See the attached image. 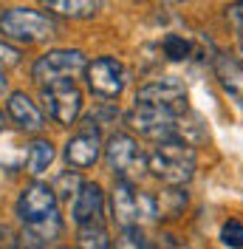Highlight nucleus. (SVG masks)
I'll list each match as a JSON object with an SVG mask.
<instances>
[{"label": "nucleus", "mask_w": 243, "mask_h": 249, "mask_svg": "<svg viewBox=\"0 0 243 249\" xmlns=\"http://www.w3.org/2000/svg\"><path fill=\"white\" fill-rule=\"evenodd\" d=\"M6 119L15 124L20 133H40L46 127V113L37 108V102L29 93L15 91L6 99Z\"/></svg>", "instance_id": "obj_12"}, {"label": "nucleus", "mask_w": 243, "mask_h": 249, "mask_svg": "<svg viewBox=\"0 0 243 249\" xmlns=\"http://www.w3.org/2000/svg\"><path fill=\"white\" fill-rule=\"evenodd\" d=\"M51 161H54V144H51V139H43V136L31 139L29 156H26V173L34 176V178H40L51 167Z\"/></svg>", "instance_id": "obj_17"}, {"label": "nucleus", "mask_w": 243, "mask_h": 249, "mask_svg": "<svg viewBox=\"0 0 243 249\" xmlns=\"http://www.w3.org/2000/svg\"><path fill=\"white\" fill-rule=\"evenodd\" d=\"M23 62V51L12 43H6V40H0V71L3 68H15Z\"/></svg>", "instance_id": "obj_22"}, {"label": "nucleus", "mask_w": 243, "mask_h": 249, "mask_svg": "<svg viewBox=\"0 0 243 249\" xmlns=\"http://www.w3.org/2000/svg\"><path fill=\"white\" fill-rule=\"evenodd\" d=\"M187 201H190V198H187L184 187H164L161 193H153V213H156V221L184 215Z\"/></svg>", "instance_id": "obj_15"}, {"label": "nucleus", "mask_w": 243, "mask_h": 249, "mask_svg": "<svg viewBox=\"0 0 243 249\" xmlns=\"http://www.w3.org/2000/svg\"><path fill=\"white\" fill-rule=\"evenodd\" d=\"M215 71H218V77H221V85L226 88L238 102L243 105V57H218L215 62Z\"/></svg>", "instance_id": "obj_16"}, {"label": "nucleus", "mask_w": 243, "mask_h": 249, "mask_svg": "<svg viewBox=\"0 0 243 249\" xmlns=\"http://www.w3.org/2000/svg\"><path fill=\"white\" fill-rule=\"evenodd\" d=\"M102 156H105L110 173L124 181H136L147 170V156L141 153L139 142L124 130H116L107 136V142L102 144Z\"/></svg>", "instance_id": "obj_6"}, {"label": "nucleus", "mask_w": 243, "mask_h": 249, "mask_svg": "<svg viewBox=\"0 0 243 249\" xmlns=\"http://www.w3.org/2000/svg\"><path fill=\"white\" fill-rule=\"evenodd\" d=\"M198 153L187 139H164L156 142L147 153V173L164 187H187L195 178Z\"/></svg>", "instance_id": "obj_2"}, {"label": "nucleus", "mask_w": 243, "mask_h": 249, "mask_svg": "<svg viewBox=\"0 0 243 249\" xmlns=\"http://www.w3.org/2000/svg\"><path fill=\"white\" fill-rule=\"evenodd\" d=\"M221 241L226 244L229 249H243V224L241 221H226L224 227H221Z\"/></svg>", "instance_id": "obj_21"}, {"label": "nucleus", "mask_w": 243, "mask_h": 249, "mask_svg": "<svg viewBox=\"0 0 243 249\" xmlns=\"http://www.w3.org/2000/svg\"><path fill=\"white\" fill-rule=\"evenodd\" d=\"M62 156H65L68 167H74V170H91L93 164L99 161V156H102V136L96 130L85 127V130L74 133L71 139L65 142Z\"/></svg>", "instance_id": "obj_11"}, {"label": "nucleus", "mask_w": 243, "mask_h": 249, "mask_svg": "<svg viewBox=\"0 0 243 249\" xmlns=\"http://www.w3.org/2000/svg\"><path fill=\"white\" fill-rule=\"evenodd\" d=\"M15 213L20 218V224L26 227L23 238L37 249L51 244L62 232L60 198H57L54 187L46 184V181H31V184L23 187L17 196Z\"/></svg>", "instance_id": "obj_1"}, {"label": "nucleus", "mask_w": 243, "mask_h": 249, "mask_svg": "<svg viewBox=\"0 0 243 249\" xmlns=\"http://www.w3.org/2000/svg\"><path fill=\"white\" fill-rule=\"evenodd\" d=\"M71 218L76 230L79 227H96L105 224V193L96 181H82L71 204Z\"/></svg>", "instance_id": "obj_10"}, {"label": "nucleus", "mask_w": 243, "mask_h": 249, "mask_svg": "<svg viewBox=\"0 0 243 249\" xmlns=\"http://www.w3.org/2000/svg\"><path fill=\"white\" fill-rule=\"evenodd\" d=\"M6 93H9V79H6V74H3V71H0V99H3Z\"/></svg>", "instance_id": "obj_24"}, {"label": "nucleus", "mask_w": 243, "mask_h": 249, "mask_svg": "<svg viewBox=\"0 0 243 249\" xmlns=\"http://www.w3.org/2000/svg\"><path fill=\"white\" fill-rule=\"evenodd\" d=\"M6 122H9V119H6V113H3V110H0V133H3V130H6Z\"/></svg>", "instance_id": "obj_26"}, {"label": "nucleus", "mask_w": 243, "mask_h": 249, "mask_svg": "<svg viewBox=\"0 0 243 249\" xmlns=\"http://www.w3.org/2000/svg\"><path fill=\"white\" fill-rule=\"evenodd\" d=\"M164 54H167L173 62H181L190 57V51H192V43L187 40V37H181V34H167L164 37Z\"/></svg>", "instance_id": "obj_20"}, {"label": "nucleus", "mask_w": 243, "mask_h": 249, "mask_svg": "<svg viewBox=\"0 0 243 249\" xmlns=\"http://www.w3.org/2000/svg\"><path fill=\"white\" fill-rule=\"evenodd\" d=\"M43 6L51 15L68 17V20H88L102 12L105 0H43Z\"/></svg>", "instance_id": "obj_14"}, {"label": "nucleus", "mask_w": 243, "mask_h": 249, "mask_svg": "<svg viewBox=\"0 0 243 249\" xmlns=\"http://www.w3.org/2000/svg\"><path fill=\"white\" fill-rule=\"evenodd\" d=\"M235 34H238V48H241V57H243V29H235Z\"/></svg>", "instance_id": "obj_25"}, {"label": "nucleus", "mask_w": 243, "mask_h": 249, "mask_svg": "<svg viewBox=\"0 0 243 249\" xmlns=\"http://www.w3.org/2000/svg\"><path fill=\"white\" fill-rule=\"evenodd\" d=\"M85 82L88 91L99 99H119L127 85V71L116 57H96L85 65Z\"/></svg>", "instance_id": "obj_8"}, {"label": "nucleus", "mask_w": 243, "mask_h": 249, "mask_svg": "<svg viewBox=\"0 0 243 249\" xmlns=\"http://www.w3.org/2000/svg\"><path fill=\"white\" fill-rule=\"evenodd\" d=\"M43 102H46V113L57 124H74L82 113V91L76 88V82L65 79V82H51L43 85Z\"/></svg>", "instance_id": "obj_9"}, {"label": "nucleus", "mask_w": 243, "mask_h": 249, "mask_svg": "<svg viewBox=\"0 0 243 249\" xmlns=\"http://www.w3.org/2000/svg\"><path fill=\"white\" fill-rule=\"evenodd\" d=\"M79 249H113V238L107 235L105 224L96 227H79Z\"/></svg>", "instance_id": "obj_18"}, {"label": "nucleus", "mask_w": 243, "mask_h": 249, "mask_svg": "<svg viewBox=\"0 0 243 249\" xmlns=\"http://www.w3.org/2000/svg\"><path fill=\"white\" fill-rule=\"evenodd\" d=\"M184 116H187V110H178V108L156 105V102H133V108L127 110L124 122L144 139L164 142V139H181Z\"/></svg>", "instance_id": "obj_3"}, {"label": "nucleus", "mask_w": 243, "mask_h": 249, "mask_svg": "<svg viewBox=\"0 0 243 249\" xmlns=\"http://www.w3.org/2000/svg\"><path fill=\"white\" fill-rule=\"evenodd\" d=\"M110 218L116 227H141L147 221H156L153 193L139 190L133 181L116 178L110 190Z\"/></svg>", "instance_id": "obj_5"}, {"label": "nucleus", "mask_w": 243, "mask_h": 249, "mask_svg": "<svg viewBox=\"0 0 243 249\" xmlns=\"http://www.w3.org/2000/svg\"><path fill=\"white\" fill-rule=\"evenodd\" d=\"M113 249H150V241L144 238L141 227H119V235L113 238Z\"/></svg>", "instance_id": "obj_19"}, {"label": "nucleus", "mask_w": 243, "mask_h": 249, "mask_svg": "<svg viewBox=\"0 0 243 249\" xmlns=\"http://www.w3.org/2000/svg\"><path fill=\"white\" fill-rule=\"evenodd\" d=\"M0 34L3 40L37 46L57 37V20L37 9H9L6 15H0Z\"/></svg>", "instance_id": "obj_4"}, {"label": "nucleus", "mask_w": 243, "mask_h": 249, "mask_svg": "<svg viewBox=\"0 0 243 249\" xmlns=\"http://www.w3.org/2000/svg\"><path fill=\"white\" fill-rule=\"evenodd\" d=\"M85 54L79 48H54V51H46L43 57H37V62L31 65V79L43 88V85H51V82H65L85 74Z\"/></svg>", "instance_id": "obj_7"}, {"label": "nucleus", "mask_w": 243, "mask_h": 249, "mask_svg": "<svg viewBox=\"0 0 243 249\" xmlns=\"http://www.w3.org/2000/svg\"><path fill=\"white\" fill-rule=\"evenodd\" d=\"M136 102H156V105L187 110V91H184V85L175 77H161L141 85L136 91Z\"/></svg>", "instance_id": "obj_13"}, {"label": "nucleus", "mask_w": 243, "mask_h": 249, "mask_svg": "<svg viewBox=\"0 0 243 249\" xmlns=\"http://www.w3.org/2000/svg\"><path fill=\"white\" fill-rule=\"evenodd\" d=\"M226 23L232 29H243V0H235L226 6Z\"/></svg>", "instance_id": "obj_23"}, {"label": "nucleus", "mask_w": 243, "mask_h": 249, "mask_svg": "<svg viewBox=\"0 0 243 249\" xmlns=\"http://www.w3.org/2000/svg\"><path fill=\"white\" fill-rule=\"evenodd\" d=\"M161 3H184V0H161Z\"/></svg>", "instance_id": "obj_27"}]
</instances>
